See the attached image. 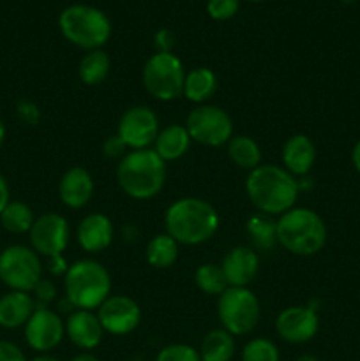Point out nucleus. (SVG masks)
Instances as JSON below:
<instances>
[{
  "mask_svg": "<svg viewBox=\"0 0 360 361\" xmlns=\"http://www.w3.org/2000/svg\"><path fill=\"white\" fill-rule=\"evenodd\" d=\"M300 192V183L282 166L260 164L246 178V194L260 214L282 215L292 210Z\"/></svg>",
  "mask_w": 360,
  "mask_h": 361,
  "instance_id": "1",
  "label": "nucleus"
},
{
  "mask_svg": "<svg viewBox=\"0 0 360 361\" xmlns=\"http://www.w3.org/2000/svg\"><path fill=\"white\" fill-rule=\"evenodd\" d=\"M164 228L179 245H201L217 233L219 214L201 197H180L166 210Z\"/></svg>",
  "mask_w": 360,
  "mask_h": 361,
  "instance_id": "2",
  "label": "nucleus"
},
{
  "mask_svg": "<svg viewBox=\"0 0 360 361\" xmlns=\"http://www.w3.org/2000/svg\"><path fill=\"white\" fill-rule=\"evenodd\" d=\"M166 162L152 148L129 150L116 166V182L129 197L147 201L157 196L166 183Z\"/></svg>",
  "mask_w": 360,
  "mask_h": 361,
  "instance_id": "3",
  "label": "nucleus"
},
{
  "mask_svg": "<svg viewBox=\"0 0 360 361\" xmlns=\"http://www.w3.org/2000/svg\"><path fill=\"white\" fill-rule=\"evenodd\" d=\"M327 224L311 208H295L277 219V243L295 256H314L327 243Z\"/></svg>",
  "mask_w": 360,
  "mask_h": 361,
  "instance_id": "4",
  "label": "nucleus"
},
{
  "mask_svg": "<svg viewBox=\"0 0 360 361\" xmlns=\"http://www.w3.org/2000/svg\"><path fill=\"white\" fill-rule=\"evenodd\" d=\"M66 298L74 310H97L112 295V277L101 263L80 259L64 275Z\"/></svg>",
  "mask_w": 360,
  "mask_h": 361,
  "instance_id": "5",
  "label": "nucleus"
},
{
  "mask_svg": "<svg viewBox=\"0 0 360 361\" xmlns=\"http://www.w3.org/2000/svg\"><path fill=\"white\" fill-rule=\"evenodd\" d=\"M59 28L71 44L92 51L101 49L112 37V21L101 9L87 4H73L59 16Z\"/></svg>",
  "mask_w": 360,
  "mask_h": 361,
  "instance_id": "6",
  "label": "nucleus"
},
{
  "mask_svg": "<svg viewBox=\"0 0 360 361\" xmlns=\"http://www.w3.org/2000/svg\"><path fill=\"white\" fill-rule=\"evenodd\" d=\"M217 317L222 330L242 337L260 323V300L249 288H228L217 300Z\"/></svg>",
  "mask_w": 360,
  "mask_h": 361,
  "instance_id": "7",
  "label": "nucleus"
},
{
  "mask_svg": "<svg viewBox=\"0 0 360 361\" xmlns=\"http://www.w3.org/2000/svg\"><path fill=\"white\" fill-rule=\"evenodd\" d=\"M143 87L154 99L162 102L175 101L184 92L186 71L184 63L172 51H155L143 66Z\"/></svg>",
  "mask_w": 360,
  "mask_h": 361,
  "instance_id": "8",
  "label": "nucleus"
},
{
  "mask_svg": "<svg viewBox=\"0 0 360 361\" xmlns=\"http://www.w3.org/2000/svg\"><path fill=\"white\" fill-rule=\"evenodd\" d=\"M41 279V256L32 247L9 245L0 252V281L11 291L32 293Z\"/></svg>",
  "mask_w": 360,
  "mask_h": 361,
  "instance_id": "9",
  "label": "nucleus"
},
{
  "mask_svg": "<svg viewBox=\"0 0 360 361\" xmlns=\"http://www.w3.org/2000/svg\"><path fill=\"white\" fill-rule=\"evenodd\" d=\"M186 129L194 143L215 148L233 137V120L219 106L200 104L187 115Z\"/></svg>",
  "mask_w": 360,
  "mask_h": 361,
  "instance_id": "10",
  "label": "nucleus"
},
{
  "mask_svg": "<svg viewBox=\"0 0 360 361\" xmlns=\"http://www.w3.org/2000/svg\"><path fill=\"white\" fill-rule=\"evenodd\" d=\"M159 118L148 106H131L122 113L116 127V136L129 150L152 148L159 134Z\"/></svg>",
  "mask_w": 360,
  "mask_h": 361,
  "instance_id": "11",
  "label": "nucleus"
},
{
  "mask_svg": "<svg viewBox=\"0 0 360 361\" xmlns=\"http://www.w3.org/2000/svg\"><path fill=\"white\" fill-rule=\"evenodd\" d=\"M25 341L32 351L44 355L59 348L66 337V321L49 307L35 305L34 314L25 324Z\"/></svg>",
  "mask_w": 360,
  "mask_h": 361,
  "instance_id": "12",
  "label": "nucleus"
},
{
  "mask_svg": "<svg viewBox=\"0 0 360 361\" xmlns=\"http://www.w3.org/2000/svg\"><path fill=\"white\" fill-rule=\"evenodd\" d=\"M28 236L32 249L39 256H60L69 245V222L60 214H42L34 221Z\"/></svg>",
  "mask_w": 360,
  "mask_h": 361,
  "instance_id": "13",
  "label": "nucleus"
},
{
  "mask_svg": "<svg viewBox=\"0 0 360 361\" xmlns=\"http://www.w3.org/2000/svg\"><path fill=\"white\" fill-rule=\"evenodd\" d=\"M95 314L101 321L104 334L116 337L133 334L141 321L140 305L136 300L126 295H109Z\"/></svg>",
  "mask_w": 360,
  "mask_h": 361,
  "instance_id": "14",
  "label": "nucleus"
},
{
  "mask_svg": "<svg viewBox=\"0 0 360 361\" xmlns=\"http://www.w3.org/2000/svg\"><path fill=\"white\" fill-rule=\"evenodd\" d=\"M320 330V316L309 305L286 307L275 319V331L279 338L288 344H306L313 341Z\"/></svg>",
  "mask_w": 360,
  "mask_h": 361,
  "instance_id": "15",
  "label": "nucleus"
},
{
  "mask_svg": "<svg viewBox=\"0 0 360 361\" xmlns=\"http://www.w3.org/2000/svg\"><path fill=\"white\" fill-rule=\"evenodd\" d=\"M221 268L229 288H247L256 279L260 257L251 247H233L222 257Z\"/></svg>",
  "mask_w": 360,
  "mask_h": 361,
  "instance_id": "16",
  "label": "nucleus"
},
{
  "mask_svg": "<svg viewBox=\"0 0 360 361\" xmlns=\"http://www.w3.org/2000/svg\"><path fill=\"white\" fill-rule=\"evenodd\" d=\"M66 335L81 351H92L104 337V330L94 310H73L66 321Z\"/></svg>",
  "mask_w": 360,
  "mask_h": 361,
  "instance_id": "17",
  "label": "nucleus"
},
{
  "mask_svg": "<svg viewBox=\"0 0 360 361\" xmlns=\"http://www.w3.org/2000/svg\"><path fill=\"white\" fill-rule=\"evenodd\" d=\"M113 222L104 214H88L81 219L76 229L78 245L88 254H99L113 242Z\"/></svg>",
  "mask_w": 360,
  "mask_h": 361,
  "instance_id": "18",
  "label": "nucleus"
},
{
  "mask_svg": "<svg viewBox=\"0 0 360 361\" xmlns=\"http://www.w3.org/2000/svg\"><path fill=\"white\" fill-rule=\"evenodd\" d=\"M94 189V178L90 173L81 166H74V168L67 169L60 178L59 196L67 208L78 210L90 203Z\"/></svg>",
  "mask_w": 360,
  "mask_h": 361,
  "instance_id": "19",
  "label": "nucleus"
},
{
  "mask_svg": "<svg viewBox=\"0 0 360 361\" xmlns=\"http://www.w3.org/2000/svg\"><path fill=\"white\" fill-rule=\"evenodd\" d=\"M316 161V147L306 134H293L282 145V168L293 176H304Z\"/></svg>",
  "mask_w": 360,
  "mask_h": 361,
  "instance_id": "20",
  "label": "nucleus"
},
{
  "mask_svg": "<svg viewBox=\"0 0 360 361\" xmlns=\"http://www.w3.org/2000/svg\"><path fill=\"white\" fill-rule=\"evenodd\" d=\"M35 310V300L30 293L9 291L0 296V326L16 330L27 324Z\"/></svg>",
  "mask_w": 360,
  "mask_h": 361,
  "instance_id": "21",
  "label": "nucleus"
},
{
  "mask_svg": "<svg viewBox=\"0 0 360 361\" xmlns=\"http://www.w3.org/2000/svg\"><path fill=\"white\" fill-rule=\"evenodd\" d=\"M191 143H193V140H191L186 126L169 123L164 129L159 130L157 137H155L154 145H152V150L164 162H172L184 157L187 150H189Z\"/></svg>",
  "mask_w": 360,
  "mask_h": 361,
  "instance_id": "22",
  "label": "nucleus"
},
{
  "mask_svg": "<svg viewBox=\"0 0 360 361\" xmlns=\"http://www.w3.org/2000/svg\"><path fill=\"white\" fill-rule=\"evenodd\" d=\"M217 90V76L208 67H196L186 73L182 95L194 104H205Z\"/></svg>",
  "mask_w": 360,
  "mask_h": 361,
  "instance_id": "23",
  "label": "nucleus"
},
{
  "mask_svg": "<svg viewBox=\"0 0 360 361\" xmlns=\"http://www.w3.org/2000/svg\"><path fill=\"white\" fill-rule=\"evenodd\" d=\"M235 353V337L222 328L208 331L200 345L201 361H232Z\"/></svg>",
  "mask_w": 360,
  "mask_h": 361,
  "instance_id": "24",
  "label": "nucleus"
},
{
  "mask_svg": "<svg viewBox=\"0 0 360 361\" xmlns=\"http://www.w3.org/2000/svg\"><path fill=\"white\" fill-rule=\"evenodd\" d=\"M179 242L173 240L168 233H159L147 243V249H145L147 263L157 270L173 267L179 259Z\"/></svg>",
  "mask_w": 360,
  "mask_h": 361,
  "instance_id": "25",
  "label": "nucleus"
},
{
  "mask_svg": "<svg viewBox=\"0 0 360 361\" xmlns=\"http://www.w3.org/2000/svg\"><path fill=\"white\" fill-rule=\"evenodd\" d=\"M112 69V60L104 49H92L83 55L78 66V76L88 87L101 85L108 78Z\"/></svg>",
  "mask_w": 360,
  "mask_h": 361,
  "instance_id": "26",
  "label": "nucleus"
},
{
  "mask_svg": "<svg viewBox=\"0 0 360 361\" xmlns=\"http://www.w3.org/2000/svg\"><path fill=\"white\" fill-rule=\"evenodd\" d=\"M247 236L254 247L261 250H272L277 243V221L270 215L254 214L246 222Z\"/></svg>",
  "mask_w": 360,
  "mask_h": 361,
  "instance_id": "27",
  "label": "nucleus"
},
{
  "mask_svg": "<svg viewBox=\"0 0 360 361\" xmlns=\"http://www.w3.org/2000/svg\"><path fill=\"white\" fill-rule=\"evenodd\" d=\"M228 157L239 168L253 171L261 164V148L251 136H233L228 141Z\"/></svg>",
  "mask_w": 360,
  "mask_h": 361,
  "instance_id": "28",
  "label": "nucleus"
},
{
  "mask_svg": "<svg viewBox=\"0 0 360 361\" xmlns=\"http://www.w3.org/2000/svg\"><path fill=\"white\" fill-rule=\"evenodd\" d=\"M34 221V212L23 201H9V204L0 214V226L11 235H25V233H28Z\"/></svg>",
  "mask_w": 360,
  "mask_h": 361,
  "instance_id": "29",
  "label": "nucleus"
},
{
  "mask_svg": "<svg viewBox=\"0 0 360 361\" xmlns=\"http://www.w3.org/2000/svg\"><path fill=\"white\" fill-rule=\"evenodd\" d=\"M194 282L201 293L210 296H221L229 288L221 264L215 263L200 264L198 270L194 271Z\"/></svg>",
  "mask_w": 360,
  "mask_h": 361,
  "instance_id": "30",
  "label": "nucleus"
},
{
  "mask_svg": "<svg viewBox=\"0 0 360 361\" xmlns=\"http://www.w3.org/2000/svg\"><path fill=\"white\" fill-rule=\"evenodd\" d=\"M242 361H281V353L279 348L272 341L263 337L253 338L244 345L240 353Z\"/></svg>",
  "mask_w": 360,
  "mask_h": 361,
  "instance_id": "31",
  "label": "nucleus"
},
{
  "mask_svg": "<svg viewBox=\"0 0 360 361\" xmlns=\"http://www.w3.org/2000/svg\"><path fill=\"white\" fill-rule=\"evenodd\" d=\"M155 361H201V356L189 344H168L157 353Z\"/></svg>",
  "mask_w": 360,
  "mask_h": 361,
  "instance_id": "32",
  "label": "nucleus"
},
{
  "mask_svg": "<svg viewBox=\"0 0 360 361\" xmlns=\"http://www.w3.org/2000/svg\"><path fill=\"white\" fill-rule=\"evenodd\" d=\"M239 7L240 0H208L207 13L212 20L226 21L239 13Z\"/></svg>",
  "mask_w": 360,
  "mask_h": 361,
  "instance_id": "33",
  "label": "nucleus"
},
{
  "mask_svg": "<svg viewBox=\"0 0 360 361\" xmlns=\"http://www.w3.org/2000/svg\"><path fill=\"white\" fill-rule=\"evenodd\" d=\"M34 300L35 305L39 307H49V303L56 298V288L52 281H44L41 279L39 284L34 288Z\"/></svg>",
  "mask_w": 360,
  "mask_h": 361,
  "instance_id": "34",
  "label": "nucleus"
},
{
  "mask_svg": "<svg viewBox=\"0 0 360 361\" xmlns=\"http://www.w3.org/2000/svg\"><path fill=\"white\" fill-rule=\"evenodd\" d=\"M127 152H129V148L126 147V143H124L116 134L106 137L104 143H102V154H104V157L108 159H119L120 161Z\"/></svg>",
  "mask_w": 360,
  "mask_h": 361,
  "instance_id": "35",
  "label": "nucleus"
},
{
  "mask_svg": "<svg viewBox=\"0 0 360 361\" xmlns=\"http://www.w3.org/2000/svg\"><path fill=\"white\" fill-rule=\"evenodd\" d=\"M18 116L23 120L25 123H30V126H35V123L41 120V113H39V108L30 101H20L16 106Z\"/></svg>",
  "mask_w": 360,
  "mask_h": 361,
  "instance_id": "36",
  "label": "nucleus"
},
{
  "mask_svg": "<svg viewBox=\"0 0 360 361\" xmlns=\"http://www.w3.org/2000/svg\"><path fill=\"white\" fill-rule=\"evenodd\" d=\"M0 361H28L25 353L14 342L0 341Z\"/></svg>",
  "mask_w": 360,
  "mask_h": 361,
  "instance_id": "37",
  "label": "nucleus"
},
{
  "mask_svg": "<svg viewBox=\"0 0 360 361\" xmlns=\"http://www.w3.org/2000/svg\"><path fill=\"white\" fill-rule=\"evenodd\" d=\"M154 44L157 48V51H172V48L175 46V34L169 28H161V30L155 32Z\"/></svg>",
  "mask_w": 360,
  "mask_h": 361,
  "instance_id": "38",
  "label": "nucleus"
},
{
  "mask_svg": "<svg viewBox=\"0 0 360 361\" xmlns=\"http://www.w3.org/2000/svg\"><path fill=\"white\" fill-rule=\"evenodd\" d=\"M67 270H69V264H67V261L64 259L62 254H60V256L48 257V271H49V274L60 277V275H66Z\"/></svg>",
  "mask_w": 360,
  "mask_h": 361,
  "instance_id": "39",
  "label": "nucleus"
},
{
  "mask_svg": "<svg viewBox=\"0 0 360 361\" xmlns=\"http://www.w3.org/2000/svg\"><path fill=\"white\" fill-rule=\"evenodd\" d=\"M11 201V190H9V183L7 180L4 178V175L0 173V214H2L4 208L9 204Z\"/></svg>",
  "mask_w": 360,
  "mask_h": 361,
  "instance_id": "40",
  "label": "nucleus"
},
{
  "mask_svg": "<svg viewBox=\"0 0 360 361\" xmlns=\"http://www.w3.org/2000/svg\"><path fill=\"white\" fill-rule=\"evenodd\" d=\"M352 162H353V168L360 173V140L356 141L355 147L352 150Z\"/></svg>",
  "mask_w": 360,
  "mask_h": 361,
  "instance_id": "41",
  "label": "nucleus"
},
{
  "mask_svg": "<svg viewBox=\"0 0 360 361\" xmlns=\"http://www.w3.org/2000/svg\"><path fill=\"white\" fill-rule=\"evenodd\" d=\"M71 361H99V358L95 355H92L90 351H81L76 356H73Z\"/></svg>",
  "mask_w": 360,
  "mask_h": 361,
  "instance_id": "42",
  "label": "nucleus"
},
{
  "mask_svg": "<svg viewBox=\"0 0 360 361\" xmlns=\"http://www.w3.org/2000/svg\"><path fill=\"white\" fill-rule=\"evenodd\" d=\"M28 361H60V360L55 358L53 355H49V353H44V355H37L35 358H32Z\"/></svg>",
  "mask_w": 360,
  "mask_h": 361,
  "instance_id": "43",
  "label": "nucleus"
},
{
  "mask_svg": "<svg viewBox=\"0 0 360 361\" xmlns=\"http://www.w3.org/2000/svg\"><path fill=\"white\" fill-rule=\"evenodd\" d=\"M6 134H7L6 126H4V122H2V120H0V147H2L4 141H6Z\"/></svg>",
  "mask_w": 360,
  "mask_h": 361,
  "instance_id": "44",
  "label": "nucleus"
},
{
  "mask_svg": "<svg viewBox=\"0 0 360 361\" xmlns=\"http://www.w3.org/2000/svg\"><path fill=\"white\" fill-rule=\"evenodd\" d=\"M295 361H320L314 355H300Z\"/></svg>",
  "mask_w": 360,
  "mask_h": 361,
  "instance_id": "45",
  "label": "nucleus"
},
{
  "mask_svg": "<svg viewBox=\"0 0 360 361\" xmlns=\"http://www.w3.org/2000/svg\"><path fill=\"white\" fill-rule=\"evenodd\" d=\"M249 2H263V0H249Z\"/></svg>",
  "mask_w": 360,
  "mask_h": 361,
  "instance_id": "46",
  "label": "nucleus"
},
{
  "mask_svg": "<svg viewBox=\"0 0 360 361\" xmlns=\"http://www.w3.org/2000/svg\"><path fill=\"white\" fill-rule=\"evenodd\" d=\"M342 2H353V0H342Z\"/></svg>",
  "mask_w": 360,
  "mask_h": 361,
  "instance_id": "47",
  "label": "nucleus"
}]
</instances>
